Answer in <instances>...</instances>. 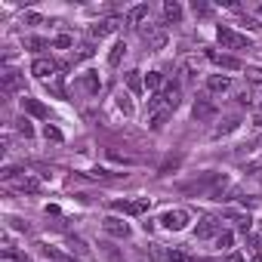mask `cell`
Here are the masks:
<instances>
[{
  "label": "cell",
  "instance_id": "1",
  "mask_svg": "<svg viewBox=\"0 0 262 262\" xmlns=\"http://www.w3.org/2000/svg\"><path fill=\"white\" fill-rule=\"evenodd\" d=\"M216 40L222 43V50H253L250 37L237 34L231 25H219V28H216Z\"/></svg>",
  "mask_w": 262,
  "mask_h": 262
},
{
  "label": "cell",
  "instance_id": "2",
  "mask_svg": "<svg viewBox=\"0 0 262 262\" xmlns=\"http://www.w3.org/2000/svg\"><path fill=\"white\" fill-rule=\"evenodd\" d=\"M188 222H191V213L188 210H167L161 216V225L167 231H182V228H188Z\"/></svg>",
  "mask_w": 262,
  "mask_h": 262
},
{
  "label": "cell",
  "instance_id": "3",
  "mask_svg": "<svg viewBox=\"0 0 262 262\" xmlns=\"http://www.w3.org/2000/svg\"><path fill=\"white\" fill-rule=\"evenodd\" d=\"M139 34H142V40L148 43V50H161V47H167V31L161 28V25H142L139 28Z\"/></svg>",
  "mask_w": 262,
  "mask_h": 262
},
{
  "label": "cell",
  "instance_id": "4",
  "mask_svg": "<svg viewBox=\"0 0 262 262\" xmlns=\"http://www.w3.org/2000/svg\"><path fill=\"white\" fill-rule=\"evenodd\" d=\"M219 234H222V222H219L216 216H204V219L198 222V228H194V237H198V241L219 237Z\"/></svg>",
  "mask_w": 262,
  "mask_h": 262
},
{
  "label": "cell",
  "instance_id": "5",
  "mask_svg": "<svg viewBox=\"0 0 262 262\" xmlns=\"http://www.w3.org/2000/svg\"><path fill=\"white\" fill-rule=\"evenodd\" d=\"M102 228H105V234H111V237H117V241L129 237V225H126L120 216H105V219H102Z\"/></svg>",
  "mask_w": 262,
  "mask_h": 262
},
{
  "label": "cell",
  "instance_id": "6",
  "mask_svg": "<svg viewBox=\"0 0 262 262\" xmlns=\"http://www.w3.org/2000/svg\"><path fill=\"white\" fill-rule=\"evenodd\" d=\"M111 207L117 213H123V216H142L148 210V198H139V201H114Z\"/></svg>",
  "mask_w": 262,
  "mask_h": 262
},
{
  "label": "cell",
  "instance_id": "7",
  "mask_svg": "<svg viewBox=\"0 0 262 262\" xmlns=\"http://www.w3.org/2000/svg\"><path fill=\"white\" fill-rule=\"evenodd\" d=\"M56 68H59V65H56L53 59H43V56L31 62V74H34L37 80H43V83H47V80H50V77L56 74Z\"/></svg>",
  "mask_w": 262,
  "mask_h": 262
},
{
  "label": "cell",
  "instance_id": "8",
  "mask_svg": "<svg viewBox=\"0 0 262 262\" xmlns=\"http://www.w3.org/2000/svg\"><path fill=\"white\" fill-rule=\"evenodd\" d=\"M0 86H4V93H7V96L19 93V90H22V74H19V71H13V68H7L4 74H0Z\"/></svg>",
  "mask_w": 262,
  "mask_h": 262
},
{
  "label": "cell",
  "instance_id": "9",
  "mask_svg": "<svg viewBox=\"0 0 262 262\" xmlns=\"http://www.w3.org/2000/svg\"><path fill=\"white\" fill-rule=\"evenodd\" d=\"M22 111H25V114H31V117H40V120H47V117H50V108H47L43 102L31 99V96H22Z\"/></svg>",
  "mask_w": 262,
  "mask_h": 262
},
{
  "label": "cell",
  "instance_id": "10",
  "mask_svg": "<svg viewBox=\"0 0 262 262\" xmlns=\"http://www.w3.org/2000/svg\"><path fill=\"white\" fill-rule=\"evenodd\" d=\"M191 114H194V120H201V123H204V120H213V117H216V105H213L210 99H198L194 108H191Z\"/></svg>",
  "mask_w": 262,
  "mask_h": 262
},
{
  "label": "cell",
  "instance_id": "11",
  "mask_svg": "<svg viewBox=\"0 0 262 262\" xmlns=\"http://www.w3.org/2000/svg\"><path fill=\"white\" fill-rule=\"evenodd\" d=\"M77 86H80L86 96H96V93L102 90V80H99V74H96V71H86V74H80Z\"/></svg>",
  "mask_w": 262,
  "mask_h": 262
},
{
  "label": "cell",
  "instance_id": "12",
  "mask_svg": "<svg viewBox=\"0 0 262 262\" xmlns=\"http://www.w3.org/2000/svg\"><path fill=\"white\" fill-rule=\"evenodd\" d=\"M207 90L216 93V96H222V93L231 90V77H225V74H210V77H207Z\"/></svg>",
  "mask_w": 262,
  "mask_h": 262
},
{
  "label": "cell",
  "instance_id": "13",
  "mask_svg": "<svg viewBox=\"0 0 262 262\" xmlns=\"http://www.w3.org/2000/svg\"><path fill=\"white\" fill-rule=\"evenodd\" d=\"M19 191H28V194H40L43 191V185H40V179H34V176H28V173H22L16 182H13Z\"/></svg>",
  "mask_w": 262,
  "mask_h": 262
},
{
  "label": "cell",
  "instance_id": "14",
  "mask_svg": "<svg viewBox=\"0 0 262 262\" xmlns=\"http://www.w3.org/2000/svg\"><path fill=\"white\" fill-rule=\"evenodd\" d=\"M210 59H213L219 68H225V71H237V68H244L241 59H234V56H228V53H210Z\"/></svg>",
  "mask_w": 262,
  "mask_h": 262
},
{
  "label": "cell",
  "instance_id": "15",
  "mask_svg": "<svg viewBox=\"0 0 262 262\" xmlns=\"http://www.w3.org/2000/svg\"><path fill=\"white\" fill-rule=\"evenodd\" d=\"M145 19H148V4H139V7H133V10L126 13V25L142 28V25H145Z\"/></svg>",
  "mask_w": 262,
  "mask_h": 262
},
{
  "label": "cell",
  "instance_id": "16",
  "mask_svg": "<svg viewBox=\"0 0 262 262\" xmlns=\"http://www.w3.org/2000/svg\"><path fill=\"white\" fill-rule=\"evenodd\" d=\"M123 80H126V90H129V93H142V86H145L142 71H126V74H123Z\"/></svg>",
  "mask_w": 262,
  "mask_h": 262
},
{
  "label": "cell",
  "instance_id": "17",
  "mask_svg": "<svg viewBox=\"0 0 262 262\" xmlns=\"http://www.w3.org/2000/svg\"><path fill=\"white\" fill-rule=\"evenodd\" d=\"M114 31H117V22H114V19L96 22V25L90 28V34H93V37H108V34H114Z\"/></svg>",
  "mask_w": 262,
  "mask_h": 262
},
{
  "label": "cell",
  "instance_id": "18",
  "mask_svg": "<svg viewBox=\"0 0 262 262\" xmlns=\"http://www.w3.org/2000/svg\"><path fill=\"white\" fill-rule=\"evenodd\" d=\"M37 250H40V256L50 259V262H71L62 250H56V247H50V244H37Z\"/></svg>",
  "mask_w": 262,
  "mask_h": 262
},
{
  "label": "cell",
  "instance_id": "19",
  "mask_svg": "<svg viewBox=\"0 0 262 262\" xmlns=\"http://www.w3.org/2000/svg\"><path fill=\"white\" fill-rule=\"evenodd\" d=\"M237 123H241V117H225L216 129H213V139H219V136H228L231 129H237Z\"/></svg>",
  "mask_w": 262,
  "mask_h": 262
},
{
  "label": "cell",
  "instance_id": "20",
  "mask_svg": "<svg viewBox=\"0 0 262 262\" xmlns=\"http://www.w3.org/2000/svg\"><path fill=\"white\" fill-rule=\"evenodd\" d=\"M0 259H4V262H28V253L25 250H16V247H4Z\"/></svg>",
  "mask_w": 262,
  "mask_h": 262
},
{
  "label": "cell",
  "instance_id": "21",
  "mask_svg": "<svg viewBox=\"0 0 262 262\" xmlns=\"http://www.w3.org/2000/svg\"><path fill=\"white\" fill-rule=\"evenodd\" d=\"M108 161H114V164H123V167H133V164H139V158H133V155H120V151H114V148H108Z\"/></svg>",
  "mask_w": 262,
  "mask_h": 262
},
{
  "label": "cell",
  "instance_id": "22",
  "mask_svg": "<svg viewBox=\"0 0 262 262\" xmlns=\"http://www.w3.org/2000/svg\"><path fill=\"white\" fill-rule=\"evenodd\" d=\"M126 56V43L123 40H117L114 47H111V53H108V65H120V59Z\"/></svg>",
  "mask_w": 262,
  "mask_h": 262
},
{
  "label": "cell",
  "instance_id": "23",
  "mask_svg": "<svg viewBox=\"0 0 262 262\" xmlns=\"http://www.w3.org/2000/svg\"><path fill=\"white\" fill-rule=\"evenodd\" d=\"M145 86H148L151 93H158V90L164 86V74H161V71H148V74H145Z\"/></svg>",
  "mask_w": 262,
  "mask_h": 262
},
{
  "label": "cell",
  "instance_id": "24",
  "mask_svg": "<svg viewBox=\"0 0 262 262\" xmlns=\"http://www.w3.org/2000/svg\"><path fill=\"white\" fill-rule=\"evenodd\" d=\"M16 133H19V136H25V139H31V136H34V126H31V120H28V117H19V120H16Z\"/></svg>",
  "mask_w": 262,
  "mask_h": 262
},
{
  "label": "cell",
  "instance_id": "25",
  "mask_svg": "<svg viewBox=\"0 0 262 262\" xmlns=\"http://www.w3.org/2000/svg\"><path fill=\"white\" fill-rule=\"evenodd\" d=\"M164 99H167V105H170V111L179 105V83H167V93H164Z\"/></svg>",
  "mask_w": 262,
  "mask_h": 262
},
{
  "label": "cell",
  "instance_id": "26",
  "mask_svg": "<svg viewBox=\"0 0 262 262\" xmlns=\"http://www.w3.org/2000/svg\"><path fill=\"white\" fill-rule=\"evenodd\" d=\"M164 16H167V22H179L182 19V7L179 4H164Z\"/></svg>",
  "mask_w": 262,
  "mask_h": 262
},
{
  "label": "cell",
  "instance_id": "27",
  "mask_svg": "<svg viewBox=\"0 0 262 262\" xmlns=\"http://www.w3.org/2000/svg\"><path fill=\"white\" fill-rule=\"evenodd\" d=\"M117 108H120L126 117H133V102H129V96H126V93H117Z\"/></svg>",
  "mask_w": 262,
  "mask_h": 262
},
{
  "label": "cell",
  "instance_id": "28",
  "mask_svg": "<svg viewBox=\"0 0 262 262\" xmlns=\"http://www.w3.org/2000/svg\"><path fill=\"white\" fill-rule=\"evenodd\" d=\"M43 136H47V142H62V129L53 126V123H47L43 126Z\"/></svg>",
  "mask_w": 262,
  "mask_h": 262
},
{
  "label": "cell",
  "instance_id": "29",
  "mask_svg": "<svg viewBox=\"0 0 262 262\" xmlns=\"http://www.w3.org/2000/svg\"><path fill=\"white\" fill-rule=\"evenodd\" d=\"M164 259L167 262H194L188 253H182V250H170V253H164Z\"/></svg>",
  "mask_w": 262,
  "mask_h": 262
},
{
  "label": "cell",
  "instance_id": "30",
  "mask_svg": "<svg viewBox=\"0 0 262 262\" xmlns=\"http://www.w3.org/2000/svg\"><path fill=\"white\" fill-rule=\"evenodd\" d=\"M90 176H93V179H120V176H126V173H111V170H99V167H96V170H90Z\"/></svg>",
  "mask_w": 262,
  "mask_h": 262
},
{
  "label": "cell",
  "instance_id": "31",
  "mask_svg": "<svg viewBox=\"0 0 262 262\" xmlns=\"http://www.w3.org/2000/svg\"><path fill=\"white\" fill-rule=\"evenodd\" d=\"M231 244H234V234H231V231H222V234L216 237V247H219V250H231Z\"/></svg>",
  "mask_w": 262,
  "mask_h": 262
},
{
  "label": "cell",
  "instance_id": "32",
  "mask_svg": "<svg viewBox=\"0 0 262 262\" xmlns=\"http://www.w3.org/2000/svg\"><path fill=\"white\" fill-rule=\"evenodd\" d=\"M99 247H102V253H105V256H108V259H111V262H123V256H120V253H117V250H114V247H111V244H108V241H102V244H99Z\"/></svg>",
  "mask_w": 262,
  "mask_h": 262
},
{
  "label": "cell",
  "instance_id": "33",
  "mask_svg": "<svg viewBox=\"0 0 262 262\" xmlns=\"http://www.w3.org/2000/svg\"><path fill=\"white\" fill-rule=\"evenodd\" d=\"M167 117H170V108H167V111H161V114H155V117H148V123H151V129H161V126L167 123Z\"/></svg>",
  "mask_w": 262,
  "mask_h": 262
},
{
  "label": "cell",
  "instance_id": "34",
  "mask_svg": "<svg viewBox=\"0 0 262 262\" xmlns=\"http://www.w3.org/2000/svg\"><path fill=\"white\" fill-rule=\"evenodd\" d=\"M53 47H59V50H68V47H74V40H71L68 34H59V37L53 40Z\"/></svg>",
  "mask_w": 262,
  "mask_h": 262
},
{
  "label": "cell",
  "instance_id": "35",
  "mask_svg": "<svg viewBox=\"0 0 262 262\" xmlns=\"http://www.w3.org/2000/svg\"><path fill=\"white\" fill-rule=\"evenodd\" d=\"M182 71H185V83H191V80L198 77V65H194V62H185V68H182Z\"/></svg>",
  "mask_w": 262,
  "mask_h": 262
},
{
  "label": "cell",
  "instance_id": "36",
  "mask_svg": "<svg viewBox=\"0 0 262 262\" xmlns=\"http://www.w3.org/2000/svg\"><path fill=\"white\" fill-rule=\"evenodd\" d=\"M25 47H28V50H43L47 40H40V37H25Z\"/></svg>",
  "mask_w": 262,
  "mask_h": 262
},
{
  "label": "cell",
  "instance_id": "37",
  "mask_svg": "<svg viewBox=\"0 0 262 262\" xmlns=\"http://www.w3.org/2000/svg\"><path fill=\"white\" fill-rule=\"evenodd\" d=\"M7 222H10V228H16V231H28V222H25V219H16V216H10Z\"/></svg>",
  "mask_w": 262,
  "mask_h": 262
},
{
  "label": "cell",
  "instance_id": "38",
  "mask_svg": "<svg viewBox=\"0 0 262 262\" xmlns=\"http://www.w3.org/2000/svg\"><path fill=\"white\" fill-rule=\"evenodd\" d=\"M247 80H253V83H262V68H247Z\"/></svg>",
  "mask_w": 262,
  "mask_h": 262
},
{
  "label": "cell",
  "instance_id": "39",
  "mask_svg": "<svg viewBox=\"0 0 262 262\" xmlns=\"http://www.w3.org/2000/svg\"><path fill=\"white\" fill-rule=\"evenodd\" d=\"M241 25H247L250 31H259V28H262V25H259V22H256L253 16H244V19H241Z\"/></svg>",
  "mask_w": 262,
  "mask_h": 262
},
{
  "label": "cell",
  "instance_id": "40",
  "mask_svg": "<svg viewBox=\"0 0 262 262\" xmlns=\"http://www.w3.org/2000/svg\"><path fill=\"white\" fill-rule=\"evenodd\" d=\"M68 247H71V250H77V253H86V247H83V241H80V237H68Z\"/></svg>",
  "mask_w": 262,
  "mask_h": 262
},
{
  "label": "cell",
  "instance_id": "41",
  "mask_svg": "<svg viewBox=\"0 0 262 262\" xmlns=\"http://www.w3.org/2000/svg\"><path fill=\"white\" fill-rule=\"evenodd\" d=\"M191 10H194L198 16H207V13H210V7H207V4H198V0H194V4H191Z\"/></svg>",
  "mask_w": 262,
  "mask_h": 262
},
{
  "label": "cell",
  "instance_id": "42",
  "mask_svg": "<svg viewBox=\"0 0 262 262\" xmlns=\"http://www.w3.org/2000/svg\"><path fill=\"white\" fill-rule=\"evenodd\" d=\"M25 22H28V25H40V22H43V19H40V16H37V13H25Z\"/></svg>",
  "mask_w": 262,
  "mask_h": 262
},
{
  "label": "cell",
  "instance_id": "43",
  "mask_svg": "<svg viewBox=\"0 0 262 262\" xmlns=\"http://www.w3.org/2000/svg\"><path fill=\"white\" fill-rule=\"evenodd\" d=\"M90 56H93V47H90V43H83V47H80V53H77V59H90Z\"/></svg>",
  "mask_w": 262,
  "mask_h": 262
},
{
  "label": "cell",
  "instance_id": "44",
  "mask_svg": "<svg viewBox=\"0 0 262 262\" xmlns=\"http://www.w3.org/2000/svg\"><path fill=\"white\" fill-rule=\"evenodd\" d=\"M250 102H253V99H250V93H237V105H241V108H244V105H250Z\"/></svg>",
  "mask_w": 262,
  "mask_h": 262
},
{
  "label": "cell",
  "instance_id": "45",
  "mask_svg": "<svg viewBox=\"0 0 262 262\" xmlns=\"http://www.w3.org/2000/svg\"><path fill=\"white\" fill-rule=\"evenodd\" d=\"M225 262H247V256H241V253H228Z\"/></svg>",
  "mask_w": 262,
  "mask_h": 262
},
{
  "label": "cell",
  "instance_id": "46",
  "mask_svg": "<svg viewBox=\"0 0 262 262\" xmlns=\"http://www.w3.org/2000/svg\"><path fill=\"white\" fill-rule=\"evenodd\" d=\"M253 126H262V108H259V111L253 114Z\"/></svg>",
  "mask_w": 262,
  "mask_h": 262
},
{
  "label": "cell",
  "instance_id": "47",
  "mask_svg": "<svg viewBox=\"0 0 262 262\" xmlns=\"http://www.w3.org/2000/svg\"><path fill=\"white\" fill-rule=\"evenodd\" d=\"M194 262H219V259H194Z\"/></svg>",
  "mask_w": 262,
  "mask_h": 262
},
{
  "label": "cell",
  "instance_id": "48",
  "mask_svg": "<svg viewBox=\"0 0 262 262\" xmlns=\"http://www.w3.org/2000/svg\"><path fill=\"white\" fill-rule=\"evenodd\" d=\"M71 262H77V259H71Z\"/></svg>",
  "mask_w": 262,
  "mask_h": 262
},
{
  "label": "cell",
  "instance_id": "49",
  "mask_svg": "<svg viewBox=\"0 0 262 262\" xmlns=\"http://www.w3.org/2000/svg\"><path fill=\"white\" fill-rule=\"evenodd\" d=\"M259 13H262V10H259Z\"/></svg>",
  "mask_w": 262,
  "mask_h": 262
}]
</instances>
